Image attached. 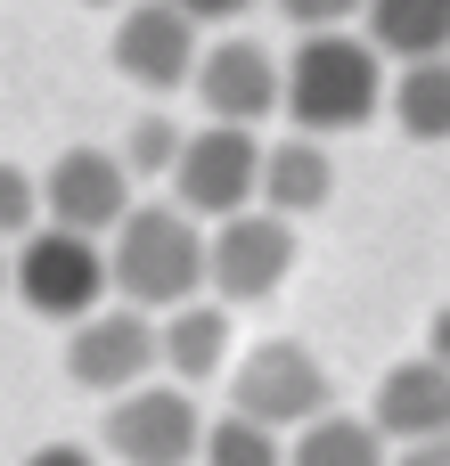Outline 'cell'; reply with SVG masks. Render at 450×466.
<instances>
[{"label": "cell", "mask_w": 450, "mask_h": 466, "mask_svg": "<svg viewBox=\"0 0 450 466\" xmlns=\"http://www.w3.org/2000/svg\"><path fill=\"white\" fill-rule=\"evenodd\" d=\"M385 98V66H377V41L369 33H344V25H320L295 41V57L279 66V115L312 139L328 131H361Z\"/></svg>", "instance_id": "obj_1"}, {"label": "cell", "mask_w": 450, "mask_h": 466, "mask_svg": "<svg viewBox=\"0 0 450 466\" xmlns=\"http://www.w3.org/2000/svg\"><path fill=\"white\" fill-rule=\"evenodd\" d=\"M107 287L139 311H172L205 287V221L180 205H131L107 229Z\"/></svg>", "instance_id": "obj_2"}, {"label": "cell", "mask_w": 450, "mask_h": 466, "mask_svg": "<svg viewBox=\"0 0 450 466\" xmlns=\"http://www.w3.org/2000/svg\"><path fill=\"white\" fill-rule=\"evenodd\" d=\"M8 287H16L25 311L74 328L82 311H98V303L115 295V287H107V238L66 229V221H33V229L16 238V254H8Z\"/></svg>", "instance_id": "obj_3"}, {"label": "cell", "mask_w": 450, "mask_h": 466, "mask_svg": "<svg viewBox=\"0 0 450 466\" xmlns=\"http://www.w3.org/2000/svg\"><path fill=\"white\" fill-rule=\"evenodd\" d=\"M295 270V221L271 205H238L205 229V287L221 303H271Z\"/></svg>", "instance_id": "obj_4"}, {"label": "cell", "mask_w": 450, "mask_h": 466, "mask_svg": "<svg viewBox=\"0 0 450 466\" xmlns=\"http://www.w3.org/2000/svg\"><path fill=\"white\" fill-rule=\"evenodd\" d=\"M107 459L123 466H197V442H205V418H197V393L189 385H123L107 426H98Z\"/></svg>", "instance_id": "obj_5"}, {"label": "cell", "mask_w": 450, "mask_h": 466, "mask_svg": "<svg viewBox=\"0 0 450 466\" xmlns=\"http://www.w3.org/2000/svg\"><path fill=\"white\" fill-rule=\"evenodd\" d=\"M328 393H336L328 385V360L312 344H295V336H271V344H254L230 369V410H246V418H262L279 434H295L303 418H320Z\"/></svg>", "instance_id": "obj_6"}, {"label": "cell", "mask_w": 450, "mask_h": 466, "mask_svg": "<svg viewBox=\"0 0 450 466\" xmlns=\"http://www.w3.org/2000/svg\"><path fill=\"white\" fill-rule=\"evenodd\" d=\"M254 172H262L254 131H246V123H205V131L180 139V156H172L164 180H172V205H180V213L221 221V213H238V205H254Z\"/></svg>", "instance_id": "obj_7"}, {"label": "cell", "mask_w": 450, "mask_h": 466, "mask_svg": "<svg viewBox=\"0 0 450 466\" xmlns=\"http://www.w3.org/2000/svg\"><path fill=\"white\" fill-rule=\"evenodd\" d=\"M66 377L82 393H123V385L156 377V311H139V303L82 311L74 336H66Z\"/></svg>", "instance_id": "obj_8"}, {"label": "cell", "mask_w": 450, "mask_h": 466, "mask_svg": "<svg viewBox=\"0 0 450 466\" xmlns=\"http://www.w3.org/2000/svg\"><path fill=\"white\" fill-rule=\"evenodd\" d=\"M107 57H115L123 82H139V90L164 98V90H189L205 41H197V16H189V8H172V0H131L123 25H115V41H107Z\"/></svg>", "instance_id": "obj_9"}, {"label": "cell", "mask_w": 450, "mask_h": 466, "mask_svg": "<svg viewBox=\"0 0 450 466\" xmlns=\"http://www.w3.org/2000/svg\"><path fill=\"white\" fill-rule=\"evenodd\" d=\"M123 213H131V172H123L115 147H66V156H49V172H41V221L107 238Z\"/></svg>", "instance_id": "obj_10"}, {"label": "cell", "mask_w": 450, "mask_h": 466, "mask_svg": "<svg viewBox=\"0 0 450 466\" xmlns=\"http://www.w3.org/2000/svg\"><path fill=\"white\" fill-rule=\"evenodd\" d=\"M189 82H197V98H205L213 123H246V131H254V123L279 115V57H271L262 41H246V33L213 41Z\"/></svg>", "instance_id": "obj_11"}, {"label": "cell", "mask_w": 450, "mask_h": 466, "mask_svg": "<svg viewBox=\"0 0 450 466\" xmlns=\"http://www.w3.org/2000/svg\"><path fill=\"white\" fill-rule=\"evenodd\" d=\"M369 426L385 442H418V434H450V369L426 360H402L377 377V401H369Z\"/></svg>", "instance_id": "obj_12"}, {"label": "cell", "mask_w": 450, "mask_h": 466, "mask_svg": "<svg viewBox=\"0 0 450 466\" xmlns=\"http://www.w3.org/2000/svg\"><path fill=\"white\" fill-rule=\"evenodd\" d=\"M156 369L172 385H213L230 369V303H172L156 311Z\"/></svg>", "instance_id": "obj_13"}, {"label": "cell", "mask_w": 450, "mask_h": 466, "mask_svg": "<svg viewBox=\"0 0 450 466\" xmlns=\"http://www.w3.org/2000/svg\"><path fill=\"white\" fill-rule=\"evenodd\" d=\"M328 197H336V156H328V139L295 131V139L262 147V172H254V205H271V213L303 221V213H320Z\"/></svg>", "instance_id": "obj_14"}, {"label": "cell", "mask_w": 450, "mask_h": 466, "mask_svg": "<svg viewBox=\"0 0 450 466\" xmlns=\"http://www.w3.org/2000/svg\"><path fill=\"white\" fill-rule=\"evenodd\" d=\"M377 57H435L450 49V0H361Z\"/></svg>", "instance_id": "obj_15"}, {"label": "cell", "mask_w": 450, "mask_h": 466, "mask_svg": "<svg viewBox=\"0 0 450 466\" xmlns=\"http://www.w3.org/2000/svg\"><path fill=\"white\" fill-rule=\"evenodd\" d=\"M394 123H402L418 147L450 139V49H435V57H402V82H394Z\"/></svg>", "instance_id": "obj_16"}, {"label": "cell", "mask_w": 450, "mask_h": 466, "mask_svg": "<svg viewBox=\"0 0 450 466\" xmlns=\"http://www.w3.org/2000/svg\"><path fill=\"white\" fill-rule=\"evenodd\" d=\"M287 466H385V434H377L369 418L320 410V418H303V426L287 434Z\"/></svg>", "instance_id": "obj_17"}, {"label": "cell", "mask_w": 450, "mask_h": 466, "mask_svg": "<svg viewBox=\"0 0 450 466\" xmlns=\"http://www.w3.org/2000/svg\"><path fill=\"white\" fill-rule=\"evenodd\" d=\"M197 466H287V434L262 426V418H246V410H230V418L205 426Z\"/></svg>", "instance_id": "obj_18"}, {"label": "cell", "mask_w": 450, "mask_h": 466, "mask_svg": "<svg viewBox=\"0 0 450 466\" xmlns=\"http://www.w3.org/2000/svg\"><path fill=\"white\" fill-rule=\"evenodd\" d=\"M180 139H189V131H180L172 115H139V123L123 131V147H115V156H123V172H131V180H164V172H172V156H180Z\"/></svg>", "instance_id": "obj_19"}, {"label": "cell", "mask_w": 450, "mask_h": 466, "mask_svg": "<svg viewBox=\"0 0 450 466\" xmlns=\"http://www.w3.org/2000/svg\"><path fill=\"white\" fill-rule=\"evenodd\" d=\"M33 221H41V180H33L25 164L0 156V246H16Z\"/></svg>", "instance_id": "obj_20"}, {"label": "cell", "mask_w": 450, "mask_h": 466, "mask_svg": "<svg viewBox=\"0 0 450 466\" xmlns=\"http://www.w3.org/2000/svg\"><path fill=\"white\" fill-rule=\"evenodd\" d=\"M295 33H320V25H344V16H361V0H271Z\"/></svg>", "instance_id": "obj_21"}, {"label": "cell", "mask_w": 450, "mask_h": 466, "mask_svg": "<svg viewBox=\"0 0 450 466\" xmlns=\"http://www.w3.org/2000/svg\"><path fill=\"white\" fill-rule=\"evenodd\" d=\"M394 466H450V434H418V442H394Z\"/></svg>", "instance_id": "obj_22"}, {"label": "cell", "mask_w": 450, "mask_h": 466, "mask_svg": "<svg viewBox=\"0 0 450 466\" xmlns=\"http://www.w3.org/2000/svg\"><path fill=\"white\" fill-rule=\"evenodd\" d=\"M172 8H189L197 25H230V16H246L254 0H172Z\"/></svg>", "instance_id": "obj_23"}, {"label": "cell", "mask_w": 450, "mask_h": 466, "mask_svg": "<svg viewBox=\"0 0 450 466\" xmlns=\"http://www.w3.org/2000/svg\"><path fill=\"white\" fill-rule=\"evenodd\" d=\"M25 466H98V459H90L82 442H41V451H33Z\"/></svg>", "instance_id": "obj_24"}, {"label": "cell", "mask_w": 450, "mask_h": 466, "mask_svg": "<svg viewBox=\"0 0 450 466\" xmlns=\"http://www.w3.org/2000/svg\"><path fill=\"white\" fill-rule=\"evenodd\" d=\"M426 352H435V360H443V369H450V303H443V311H435V328H426Z\"/></svg>", "instance_id": "obj_25"}, {"label": "cell", "mask_w": 450, "mask_h": 466, "mask_svg": "<svg viewBox=\"0 0 450 466\" xmlns=\"http://www.w3.org/2000/svg\"><path fill=\"white\" fill-rule=\"evenodd\" d=\"M0 295H8V246H0Z\"/></svg>", "instance_id": "obj_26"}, {"label": "cell", "mask_w": 450, "mask_h": 466, "mask_svg": "<svg viewBox=\"0 0 450 466\" xmlns=\"http://www.w3.org/2000/svg\"><path fill=\"white\" fill-rule=\"evenodd\" d=\"M98 8H123V0H98Z\"/></svg>", "instance_id": "obj_27"}]
</instances>
